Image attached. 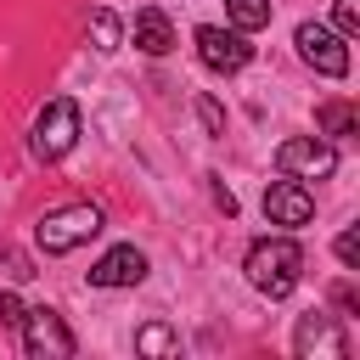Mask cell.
Segmentation results:
<instances>
[{"label": "cell", "instance_id": "cell-9", "mask_svg": "<svg viewBox=\"0 0 360 360\" xmlns=\"http://www.w3.org/2000/svg\"><path fill=\"white\" fill-rule=\"evenodd\" d=\"M309 214H315V197L287 174V180H270L264 186V219L270 225H287V231H298V225H309Z\"/></svg>", "mask_w": 360, "mask_h": 360}, {"label": "cell", "instance_id": "cell-11", "mask_svg": "<svg viewBox=\"0 0 360 360\" xmlns=\"http://www.w3.org/2000/svg\"><path fill=\"white\" fill-rule=\"evenodd\" d=\"M129 34H135V45H141L146 56H169V51H174V28H169V17H163L158 6H141Z\"/></svg>", "mask_w": 360, "mask_h": 360}, {"label": "cell", "instance_id": "cell-4", "mask_svg": "<svg viewBox=\"0 0 360 360\" xmlns=\"http://www.w3.org/2000/svg\"><path fill=\"white\" fill-rule=\"evenodd\" d=\"M22 349H28V360H68L79 343H73V332H68V321L51 309V304H39V309H22Z\"/></svg>", "mask_w": 360, "mask_h": 360}, {"label": "cell", "instance_id": "cell-7", "mask_svg": "<svg viewBox=\"0 0 360 360\" xmlns=\"http://www.w3.org/2000/svg\"><path fill=\"white\" fill-rule=\"evenodd\" d=\"M292 45H298V56H304L315 73H326V79H343V73H349V45H343V34H332V28H321V22H298Z\"/></svg>", "mask_w": 360, "mask_h": 360}, {"label": "cell", "instance_id": "cell-20", "mask_svg": "<svg viewBox=\"0 0 360 360\" xmlns=\"http://www.w3.org/2000/svg\"><path fill=\"white\" fill-rule=\"evenodd\" d=\"M208 180H214V174H208ZM214 202H219V208H225V214H236V197H231V191H225V186H219V180H214Z\"/></svg>", "mask_w": 360, "mask_h": 360}, {"label": "cell", "instance_id": "cell-8", "mask_svg": "<svg viewBox=\"0 0 360 360\" xmlns=\"http://www.w3.org/2000/svg\"><path fill=\"white\" fill-rule=\"evenodd\" d=\"M292 349H298L304 360H309V354H321V360H343V354H349V338H343L338 315L309 309V315H298V326H292Z\"/></svg>", "mask_w": 360, "mask_h": 360}, {"label": "cell", "instance_id": "cell-18", "mask_svg": "<svg viewBox=\"0 0 360 360\" xmlns=\"http://www.w3.org/2000/svg\"><path fill=\"white\" fill-rule=\"evenodd\" d=\"M338 259H343L349 270L360 264V231H343V236H338Z\"/></svg>", "mask_w": 360, "mask_h": 360}, {"label": "cell", "instance_id": "cell-13", "mask_svg": "<svg viewBox=\"0 0 360 360\" xmlns=\"http://www.w3.org/2000/svg\"><path fill=\"white\" fill-rule=\"evenodd\" d=\"M315 124H321L326 135H354L360 112H354L349 101H321V107H315Z\"/></svg>", "mask_w": 360, "mask_h": 360}, {"label": "cell", "instance_id": "cell-17", "mask_svg": "<svg viewBox=\"0 0 360 360\" xmlns=\"http://www.w3.org/2000/svg\"><path fill=\"white\" fill-rule=\"evenodd\" d=\"M332 17H338V34H343V39H354V34H360V0H338V6H332Z\"/></svg>", "mask_w": 360, "mask_h": 360}, {"label": "cell", "instance_id": "cell-16", "mask_svg": "<svg viewBox=\"0 0 360 360\" xmlns=\"http://www.w3.org/2000/svg\"><path fill=\"white\" fill-rule=\"evenodd\" d=\"M197 118H202V129H208V135H214V141H219V135H225V107H219V101H214V96H197Z\"/></svg>", "mask_w": 360, "mask_h": 360}, {"label": "cell", "instance_id": "cell-12", "mask_svg": "<svg viewBox=\"0 0 360 360\" xmlns=\"http://www.w3.org/2000/svg\"><path fill=\"white\" fill-rule=\"evenodd\" d=\"M225 17H231V28H242V34L270 28V0H225Z\"/></svg>", "mask_w": 360, "mask_h": 360}, {"label": "cell", "instance_id": "cell-14", "mask_svg": "<svg viewBox=\"0 0 360 360\" xmlns=\"http://www.w3.org/2000/svg\"><path fill=\"white\" fill-rule=\"evenodd\" d=\"M90 34H96V51H118V45H124V28H118V17H112L107 6L90 11Z\"/></svg>", "mask_w": 360, "mask_h": 360}, {"label": "cell", "instance_id": "cell-19", "mask_svg": "<svg viewBox=\"0 0 360 360\" xmlns=\"http://www.w3.org/2000/svg\"><path fill=\"white\" fill-rule=\"evenodd\" d=\"M0 326H22V298L17 292H0Z\"/></svg>", "mask_w": 360, "mask_h": 360}, {"label": "cell", "instance_id": "cell-15", "mask_svg": "<svg viewBox=\"0 0 360 360\" xmlns=\"http://www.w3.org/2000/svg\"><path fill=\"white\" fill-rule=\"evenodd\" d=\"M135 349H141V354H174V332H169L163 321H152V326L135 332Z\"/></svg>", "mask_w": 360, "mask_h": 360}, {"label": "cell", "instance_id": "cell-2", "mask_svg": "<svg viewBox=\"0 0 360 360\" xmlns=\"http://www.w3.org/2000/svg\"><path fill=\"white\" fill-rule=\"evenodd\" d=\"M96 231H101V208H96V202H62V208H51V214L34 225V242H39L45 253H73V248H84Z\"/></svg>", "mask_w": 360, "mask_h": 360}, {"label": "cell", "instance_id": "cell-10", "mask_svg": "<svg viewBox=\"0 0 360 360\" xmlns=\"http://www.w3.org/2000/svg\"><path fill=\"white\" fill-rule=\"evenodd\" d=\"M141 281H146V253L135 242L107 248L96 259V270H90V287H141Z\"/></svg>", "mask_w": 360, "mask_h": 360}, {"label": "cell", "instance_id": "cell-6", "mask_svg": "<svg viewBox=\"0 0 360 360\" xmlns=\"http://www.w3.org/2000/svg\"><path fill=\"white\" fill-rule=\"evenodd\" d=\"M191 39H197V56H202L208 73H242V68L253 62V45L242 39V28H214V22H202Z\"/></svg>", "mask_w": 360, "mask_h": 360}, {"label": "cell", "instance_id": "cell-3", "mask_svg": "<svg viewBox=\"0 0 360 360\" xmlns=\"http://www.w3.org/2000/svg\"><path fill=\"white\" fill-rule=\"evenodd\" d=\"M73 141H79V107H73L68 96H51V101L39 107V118H34L28 152H34L39 163H56V158L73 152Z\"/></svg>", "mask_w": 360, "mask_h": 360}, {"label": "cell", "instance_id": "cell-1", "mask_svg": "<svg viewBox=\"0 0 360 360\" xmlns=\"http://www.w3.org/2000/svg\"><path fill=\"white\" fill-rule=\"evenodd\" d=\"M248 281H253V292H264V298H287L298 281H304V248L292 242V236H259L253 248H248Z\"/></svg>", "mask_w": 360, "mask_h": 360}, {"label": "cell", "instance_id": "cell-5", "mask_svg": "<svg viewBox=\"0 0 360 360\" xmlns=\"http://www.w3.org/2000/svg\"><path fill=\"white\" fill-rule=\"evenodd\" d=\"M276 169L292 174V180H326L338 169V146L332 141H315V135H292L276 146Z\"/></svg>", "mask_w": 360, "mask_h": 360}]
</instances>
